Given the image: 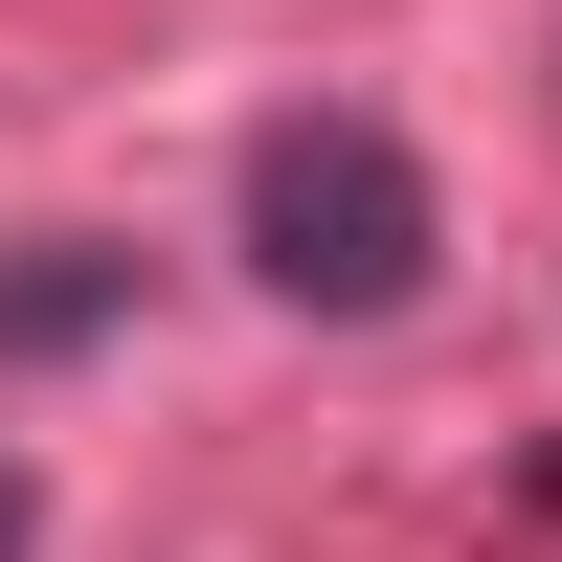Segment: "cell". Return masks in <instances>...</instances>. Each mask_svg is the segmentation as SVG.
<instances>
[{"label":"cell","instance_id":"1","mask_svg":"<svg viewBox=\"0 0 562 562\" xmlns=\"http://www.w3.org/2000/svg\"><path fill=\"white\" fill-rule=\"evenodd\" d=\"M428 248H450V203H428V158L383 113H270L248 135V270L293 315H405Z\"/></svg>","mask_w":562,"mask_h":562},{"label":"cell","instance_id":"3","mask_svg":"<svg viewBox=\"0 0 562 562\" xmlns=\"http://www.w3.org/2000/svg\"><path fill=\"white\" fill-rule=\"evenodd\" d=\"M23 518H45V495H23V450H0V562H23Z\"/></svg>","mask_w":562,"mask_h":562},{"label":"cell","instance_id":"4","mask_svg":"<svg viewBox=\"0 0 562 562\" xmlns=\"http://www.w3.org/2000/svg\"><path fill=\"white\" fill-rule=\"evenodd\" d=\"M540 518H562V450H540Z\"/></svg>","mask_w":562,"mask_h":562},{"label":"cell","instance_id":"2","mask_svg":"<svg viewBox=\"0 0 562 562\" xmlns=\"http://www.w3.org/2000/svg\"><path fill=\"white\" fill-rule=\"evenodd\" d=\"M135 315V248H23L0 270V360H68V338H113Z\"/></svg>","mask_w":562,"mask_h":562}]
</instances>
